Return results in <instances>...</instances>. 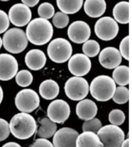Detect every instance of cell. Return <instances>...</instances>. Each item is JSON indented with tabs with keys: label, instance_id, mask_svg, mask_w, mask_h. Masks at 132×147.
<instances>
[{
	"label": "cell",
	"instance_id": "cell-37",
	"mask_svg": "<svg viewBox=\"0 0 132 147\" xmlns=\"http://www.w3.org/2000/svg\"><path fill=\"white\" fill-rule=\"evenodd\" d=\"M22 3L24 4L27 6V7L31 8L34 7L35 5H36L39 3V0H22Z\"/></svg>",
	"mask_w": 132,
	"mask_h": 147
},
{
	"label": "cell",
	"instance_id": "cell-35",
	"mask_svg": "<svg viewBox=\"0 0 132 147\" xmlns=\"http://www.w3.org/2000/svg\"><path fill=\"white\" fill-rule=\"evenodd\" d=\"M10 19L5 12L0 9V34L5 32L10 26Z\"/></svg>",
	"mask_w": 132,
	"mask_h": 147
},
{
	"label": "cell",
	"instance_id": "cell-7",
	"mask_svg": "<svg viewBox=\"0 0 132 147\" xmlns=\"http://www.w3.org/2000/svg\"><path fill=\"white\" fill-rule=\"evenodd\" d=\"M64 91L67 96L73 101H81L89 92V84L83 77L70 78L66 82Z\"/></svg>",
	"mask_w": 132,
	"mask_h": 147
},
{
	"label": "cell",
	"instance_id": "cell-34",
	"mask_svg": "<svg viewBox=\"0 0 132 147\" xmlns=\"http://www.w3.org/2000/svg\"><path fill=\"white\" fill-rule=\"evenodd\" d=\"M129 39L130 37L128 36L125 37L122 39V41L120 42V53L121 56H123L125 59L129 60L130 56H129Z\"/></svg>",
	"mask_w": 132,
	"mask_h": 147
},
{
	"label": "cell",
	"instance_id": "cell-5",
	"mask_svg": "<svg viewBox=\"0 0 132 147\" xmlns=\"http://www.w3.org/2000/svg\"><path fill=\"white\" fill-rule=\"evenodd\" d=\"M73 49L68 40L63 38H56L50 42L47 47L49 58L56 63H63L71 57Z\"/></svg>",
	"mask_w": 132,
	"mask_h": 147
},
{
	"label": "cell",
	"instance_id": "cell-16",
	"mask_svg": "<svg viewBox=\"0 0 132 147\" xmlns=\"http://www.w3.org/2000/svg\"><path fill=\"white\" fill-rule=\"evenodd\" d=\"M122 61V56L120 51L114 47H106L99 55V62L105 69H112L120 65Z\"/></svg>",
	"mask_w": 132,
	"mask_h": 147
},
{
	"label": "cell",
	"instance_id": "cell-14",
	"mask_svg": "<svg viewBox=\"0 0 132 147\" xmlns=\"http://www.w3.org/2000/svg\"><path fill=\"white\" fill-rule=\"evenodd\" d=\"M91 34L90 27L84 21H75L68 28L69 39L74 43L81 44L89 40Z\"/></svg>",
	"mask_w": 132,
	"mask_h": 147
},
{
	"label": "cell",
	"instance_id": "cell-12",
	"mask_svg": "<svg viewBox=\"0 0 132 147\" xmlns=\"http://www.w3.org/2000/svg\"><path fill=\"white\" fill-rule=\"evenodd\" d=\"M68 69L71 74L77 77H81L90 71L91 61L86 55L77 53L71 56L69 59Z\"/></svg>",
	"mask_w": 132,
	"mask_h": 147
},
{
	"label": "cell",
	"instance_id": "cell-22",
	"mask_svg": "<svg viewBox=\"0 0 132 147\" xmlns=\"http://www.w3.org/2000/svg\"><path fill=\"white\" fill-rule=\"evenodd\" d=\"M40 126L37 130V135L42 139H50L55 135L57 129V125L54 122L46 117L39 121Z\"/></svg>",
	"mask_w": 132,
	"mask_h": 147
},
{
	"label": "cell",
	"instance_id": "cell-13",
	"mask_svg": "<svg viewBox=\"0 0 132 147\" xmlns=\"http://www.w3.org/2000/svg\"><path fill=\"white\" fill-rule=\"evenodd\" d=\"M19 69V64L14 56L8 54H0V80L9 81L16 77Z\"/></svg>",
	"mask_w": 132,
	"mask_h": 147
},
{
	"label": "cell",
	"instance_id": "cell-17",
	"mask_svg": "<svg viewBox=\"0 0 132 147\" xmlns=\"http://www.w3.org/2000/svg\"><path fill=\"white\" fill-rule=\"evenodd\" d=\"M25 63L29 69L33 71H37L43 69L46 65V55L40 49H31L26 54Z\"/></svg>",
	"mask_w": 132,
	"mask_h": 147
},
{
	"label": "cell",
	"instance_id": "cell-38",
	"mask_svg": "<svg viewBox=\"0 0 132 147\" xmlns=\"http://www.w3.org/2000/svg\"><path fill=\"white\" fill-rule=\"evenodd\" d=\"M3 147H22V146L19 144H18L17 142H10L3 145Z\"/></svg>",
	"mask_w": 132,
	"mask_h": 147
},
{
	"label": "cell",
	"instance_id": "cell-27",
	"mask_svg": "<svg viewBox=\"0 0 132 147\" xmlns=\"http://www.w3.org/2000/svg\"><path fill=\"white\" fill-rule=\"evenodd\" d=\"M82 49L87 57H95L100 53V45L97 41L91 39L84 42Z\"/></svg>",
	"mask_w": 132,
	"mask_h": 147
},
{
	"label": "cell",
	"instance_id": "cell-9",
	"mask_svg": "<svg viewBox=\"0 0 132 147\" xmlns=\"http://www.w3.org/2000/svg\"><path fill=\"white\" fill-rule=\"evenodd\" d=\"M119 31L118 22L110 16L102 17L94 26V32L99 39L110 41L115 38Z\"/></svg>",
	"mask_w": 132,
	"mask_h": 147
},
{
	"label": "cell",
	"instance_id": "cell-31",
	"mask_svg": "<svg viewBox=\"0 0 132 147\" xmlns=\"http://www.w3.org/2000/svg\"><path fill=\"white\" fill-rule=\"evenodd\" d=\"M69 23V16L62 12H56L53 17V24L57 29H63Z\"/></svg>",
	"mask_w": 132,
	"mask_h": 147
},
{
	"label": "cell",
	"instance_id": "cell-39",
	"mask_svg": "<svg viewBox=\"0 0 132 147\" xmlns=\"http://www.w3.org/2000/svg\"><path fill=\"white\" fill-rule=\"evenodd\" d=\"M120 147H129V140L127 139L126 140H125Z\"/></svg>",
	"mask_w": 132,
	"mask_h": 147
},
{
	"label": "cell",
	"instance_id": "cell-28",
	"mask_svg": "<svg viewBox=\"0 0 132 147\" xmlns=\"http://www.w3.org/2000/svg\"><path fill=\"white\" fill-rule=\"evenodd\" d=\"M112 99L117 104H125L129 99V89L125 86L117 87Z\"/></svg>",
	"mask_w": 132,
	"mask_h": 147
},
{
	"label": "cell",
	"instance_id": "cell-15",
	"mask_svg": "<svg viewBox=\"0 0 132 147\" xmlns=\"http://www.w3.org/2000/svg\"><path fill=\"white\" fill-rule=\"evenodd\" d=\"M79 136L77 131L69 127H63L56 131L53 136L54 147H77L76 142Z\"/></svg>",
	"mask_w": 132,
	"mask_h": 147
},
{
	"label": "cell",
	"instance_id": "cell-18",
	"mask_svg": "<svg viewBox=\"0 0 132 147\" xmlns=\"http://www.w3.org/2000/svg\"><path fill=\"white\" fill-rule=\"evenodd\" d=\"M76 113L80 119L90 120L95 118L97 113V106L90 99H83L77 105Z\"/></svg>",
	"mask_w": 132,
	"mask_h": 147
},
{
	"label": "cell",
	"instance_id": "cell-30",
	"mask_svg": "<svg viewBox=\"0 0 132 147\" xmlns=\"http://www.w3.org/2000/svg\"><path fill=\"white\" fill-rule=\"evenodd\" d=\"M102 127V123L97 118H94L90 120L85 121L82 125V130L84 132H92L97 133L100 129Z\"/></svg>",
	"mask_w": 132,
	"mask_h": 147
},
{
	"label": "cell",
	"instance_id": "cell-10",
	"mask_svg": "<svg viewBox=\"0 0 132 147\" xmlns=\"http://www.w3.org/2000/svg\"><path fill=\"white\" fill-rule=\"evenodd\" d=\"M70 115V107L69 104L63 99L54 100L47 108L48 118L55 123L63 124L67 120Z\"/></svg>",
	"mask_w": 132,
	"mask_h": 147
},
{
	"label": "cell",
	"instance_id": "cell-23",
	"mask_svg": "<svg viewBox=\"0 0 132 147\" xmlns=\"http://www.w3.org/2000/svg\"><path fill=\"white\" fill-rule=\"evenodd\" d=\"M113 16L116 22L127 24L129 22V3L120 2L116 4L113 9Z\"/></svg>",
	"mask_w": 132,
	"mask_h": 147
},
{
	"label": "cell",
	"instance_id": "cell-4",
	"mask_svg": "<svg viewBox=\"0 0 132 147\" xmlns=\"http://www.w3.org/2000/svg\"><path fill=\"white\" fill-rule=\"evenodd\" d=\"M28 42L26 32L19 28H12L7 30L3 38L4 48L12 54L23 52L28 46Z\"/></svg>",
	"mask_w": 132,
	"mask_h": 147
},
{
	"label": "cell",
	"instance_id": "cell-2",
	"mask_svg": "<svg viewBox=\"0 0 132 147\" xmlns=\"http://www.w3.org/2000/svg\"><path fill=\"white\" fill-rule=\"evenodd\" d=\"M10 132L19 140H28L36 133L37 125L29 113H19L12 116L10 122Z\"/></svg>",
	"mask_w": 132,
	"mask_h": 147
},
{
	"label": "cell",
	"instance_id": "cell-32",
	"mask_svg": "<svg viewBox=\"0 0 132 147\" xmlns=\"http://www.w3.org/2000/svg\"><path fill=\"white\" fill-rule=\"evenodd\" d=\"M109 121L111 125H122L125 120V115L120 109H114L109 113Z\"/></svg>",
	"mask_w": 132,
	"mask_h": 147
},
{
	"label": "cell",
	"instance_id": "cell-8",
	"mask_svg": "<svg viewBox=\"0 0 132 147\" xmlns=\"http://www.w3.org/2000/svg\"><path fill=\"white\" fill-rule=\"evenodd\" d=\"M39 97L36 91L24 89L19 91L15 98V104L21 113H30L39 106Z\"/></svg>",
	"mask_w": 132,
	"mask_h": 147
},
{
	"label": "cell",
	"instance_id": "cell-11",
	"mask_svg": "<svg viewBox=\"0 0 132 147\" xmlns=\"http://www.w3.org/2000/svg\"><path fill=\"white\" fill-rule=\"evenodd\" d=\"M8 16L12 25L17 27H22L31 22L32 11L22 3H17L10 8Z\"/></svg>",
	"mask_w": 132,
	"mask_h": 147
},
{
	"label": "cell",
	"instance_id": "cell-24",
	"mask_svg": "<svg viewBox=\"0 0 132 147\" xmlns=\"http://www.w3.org/2000/svg\"><path fill=\"white\" fill-rule=\"evenodd\" d=\"M83 0H57L59 9L65 14H74L79 12L83 5Z\"/></svg>",
	"mask_w": 132,
	"mask_h": 147
},
{
	"label": "cell",
	"instance_id": "cell-3",
	"mask_svg": "<svg viewBox=\"0 0 132 147\" xmlns=\"http://www.w3.org/2000/svg\"><path fill=\"white\" fill-rule=\"evenodd\" d=\"M116 88V83L113 78L102 75L92 80L90 85V92L96 100L106 102L113 98Z\"/></svg>",
	"mask_w": 132,
	"mask_h": 147
},
{
	"label": "cell",
	"instance_id": "cell-6",
	"mask_svg": "<svg viewBox=\"0 0 132 147\" xmlns=\"http://www.w3.org/2000/svg\"><path fill=\"white\" fill-rule=\"evenodd\" d=\"M97 136L103 147H120L125 141L124 131L114 125H107L100 129Z\"/></svg>",
	"mask_w": 132,
	"mask_h": 147
},
{
	"label": "cell",
	"instance_id": "cell-40",
	"mask_svg": "<svg viewBox=\"0 0 132 147\" xmlns=\"http://www.w3.org/2000/svg\"><path fill=\"white\" fill-rule=\"evenodd\" d=\"M3 99V89H2L1 86H0V104L2 103Z\"/></svg>",
	"mask_w": 132,
	"mask_h": 147
},
{
	"label": "cell",
	"instance_id": "cell-1",
	"mask_svg": "<svg viewBox=\"0 0 132 147\" xmlns=\"http://www.w3.org/2000/svg\"><path fill=\"white\" fill-rule=\"evenodd\" d=\"M28 41L36 46H43L50 41L53 35V28L49 20L36 18L32 20L27 27Z\"/></svg>",
	"mask_w": 132,
	"mask_h": 147
},
{
	"label": "cell",
	"instance_id": "cell-25",
	"mask_svg": "<svg viewBox=\"0 0 132 147\" xmlns=\"http://www.w3.org/2000/svg\"><path fill=\"white\" fill-rule=\"evenodd\" d=\"M113 80L119 86H125L129 83V68L127 65H119L112 73Z\"/></svg>",
	"mask_w": 132,
	"mask_h": 147
},
{
	"label": "cell",
	"instance_id": "cell-36",
	"mask_svg": "<svg viewBox=\"0 0 132 147\" xmlns=\"http://www.w3.org/2000/svg\"><path fill=\"white\" fill-rule=\"evenodd\" d=\"M30 147H54L53 144L50 141H49L46 139H37L33 144L30 146Z\"/></svg>",
	"mask_w": 132,
	"mask_h": 147
},
{
	"label": "cell",
	"instance_id": "cell-26",
	"mask_svg": "<svg viewBox=\"0 0 132 147\" xmlns=\"http://www.w3.org/2000/svg\"><path fill=\"white\" fill-rule=\"evenodd\" d=\"M33 80V76L28 70L23 69L17 72L16 76V82L18 86L21 87H27L31 85Z\"/></svg>",
	"mask_w": 132,
	"mask_h": 147
},
{
	"label": "cell",
	"instance_id": "cell-20",
	"mask_svg": "<svg viewBox=\"0 0 132 147\" xmlns=\"http://www.w3.org/2000/svg\"><path fill=\"white\" fill-rule=\"evenodd\" d=\"M84 9L88 16L98 18L105 12L106 2L104 0H86L84 3Z\"/></svg>",
	"mask_w": 132,
	"mask_h": 147
},
{
	"label": "cell",
	"instance_id": "cell-29",
	"mask_svg": "<svg viewBox=\"0 0 132 147\" xmlns=\"http://www.w3.org/2000/svg\"><path fill=\"white\" fill-rule=\"evenodd\" d=\"M38 14L40 18L48 20L55 15V9L51 3H43L38 8Z\"/></svg>",
	"mask_w": 132,
	"mask_h": 147
},
{
	"label": "cell",
	"instance_id": "cell-41",
	"mask_svg": "<svg viewBox=\"0 0 132 147\" xmlns=\"http://www.w3.org/2000/svg\"><path fill=\"white\" fill-rule=\"evenodd\" d=\"M3 39H2V38L0 37V49H1V47H2V46H3Z\"/></svg>",
	"mask_w": 132,
	"mask_h": 147
},
{
	"label": "cell",
	"instance_id": "cell-19",
	"mask_svg": "<svg viewBox=\"0 0 132 147\" xmlns=\"http://www.w3.org/2000/svg\"><path fill=\"white\" fill-rule=\"evenodd\" d=\"M39 94L44 99L52 100L57 97L60 92V87L56 81L53 80H46L41 82L39 88Z\"/></svg>",
	"mask_w": 132,
	"mask_h": 147
},
{
	"label": "cell",
	"instance_id": "cell-21",
	"mask_svg": "<svg viewBox=\"0 0 132 147\" xmlns=\"http://www.w3.org/2000/svg\"><path fill=\"white\" fill-rule=\"evenodd\" d=\"M76 146L77 147H103V143L96 133L83 132L78 136Z\"/></svg>",
	"mask_w": 132,
	"mask_h": 147
},
{
	"label": "cell",
	"instance_id": "cell-33",
	"mask_svg": "<svg viewBox=\"0 0 132 147\" xmlns=\"http://www.w3.org/2000/svg\"><path fill=\"white\" fill-rule=\"evenodd\" d=\"M10 123L4 119L0 118V142L4 141L10 135Z\"/></svg>",
	"mask_w": 132,
	"mask_h": 147
}]
</instances>
